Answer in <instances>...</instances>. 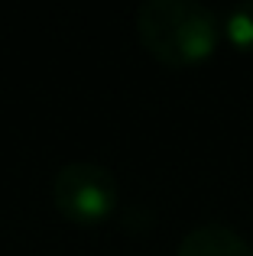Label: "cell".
<instances>
[{
	"label": "cell",
	"instance_id": "cell-2",
	"mask_svg": "<svg viewBox=\"0 0 253 256\" xmlns=\"http://www.w3.org/2000/svg\"><path fill=\"white\" fill-rule=\"evenodd\" d=\"M117 198H120V188L114 172L91 159L65 162L52 178V204L62 218L75 224H98L110 218Z\"/></svg>",
	"mask_w": 253,
	"mask_h": 256
},
{
	"label": "cell",
	"instance_id": "cell-3",
	"mask_svg": "<svg viewBox=\"0 0 253 256\" xmlns=\"http://www.w3.org/2000/svg\"><path fill=\"white\" fill-rule=\"evenodd\" d=\"M176 256H253V246L234 227L198 224L178 240Z\"/></svg>",
	"mask_w": 253,
	"mask_h": 256
},
{
	"label": "cell",
	"instance_id": "cell-1",
	"mask_svg": "<svg viewBox=\"0 0 253 256\" xmlns=\"http://www.w3.org/2000/svg\"><path fill=\"white\" fill-rule=\"evenodd\" d=\"M136 36L162 65H195L218 49L221 20L198 0H143L136 10Z\"/></svg>",
	"mask_w": 253,
	"mask_h": 256
},
{
	"label": "cell",
	"instance_id": "cell-4",
	"mask_svg": "<svg viewBox=\"0 0 253 256\" xmlns=\"http://www.w3.org/2000/svg\"><path fill=\"white\" fill-rule=\"evenodd\" d=\"M221 32L234 49L253 56V0L234 4L228 13H224L221 16Z\"/></svg>",
	"mask_w": 253,
	"mask_h": 256
}]
</instances>
